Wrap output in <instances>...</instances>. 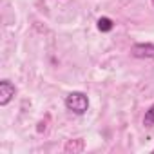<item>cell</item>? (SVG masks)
Segmentation results:
<instances>
[{
  "label": "cell",
  "mask_w": 154,
  "mask_h": 154,
  "mask_svg": "<svg viewBox=\"0 0 154 154\" xmlns=\"http://www.w3.org/2000/svg\"><path fill=\"white\" fill-rule=\"evenodd\" d=\"M131 53L136 58H154V44H136Z\"/></svg>",
  "instance_id": "obj_3"
},
{
  "label": "cell",
  "mask_w": 154,
  "mask_h": 154,
  "mask_svg": "<svg viewBox=\"0 0 154 154\" xmlns=\"http://www.w3.org/2000/svg\"><path fill=\"white\" fill-rule=\"evenodd\" d=\"M152 152H154V150H152Z\"/></svg>",
  "instance_id": "obj_8"
},
{
  "label": "cell",
  "mask_w": 154,
  "mask_h": 154,
  "mask_svg": "<svg viewBox=\"0 0 154 154\" xmlns=\"http://www.w3.org/2000/svg\"><path fill=\"white\" fill-rule=\"evenodd\" d=\"M143 125L145 127H152L154 125V103L149 107V111L145 112V116H143Z\"/></svg>",
  "instance_id": "obj_6"
},
{
  "label": "cell",
  "mask_w": 154,
  "mask_h": 154,
  "mask_svg": "<svg viewBox=\"0 0 154 154\" xmlns=\"http://www.w3.org/2000/svg\"><path fill=\"white\" fill-rule=\"evenodd\" d=\"M85 149V143H84V140H69L67 143H65V147H63V150L65 152H82Z\"/></svg>",
  "instance_id": "obj_4"
},
{
  "label": "cell",
  "mask_w": 154,
  "mask_h": 154,
  "mask_svg": "<svg viewBox=\"0 0 154 154\" xmlns=\"http://www.w3.org/2000/svg\"><path fill=\"white\" fill-rule=\"evenodd\" d=\"M65 107L74 114H84L89 107V98L80 91H74L65 98Z\"/></svg>",
  "instance_id": "obj_1"
},
{
  "label": "cell",
  "mask_w": 154,
  "mask_h": 154,
  "mask_svg": "<svg viewBox=\"0 0 154 154\" xmlns=\"http://www.w3.org/2000/svg\"><path fill=\"white\" fill-rule=\"evenodd\" d=\"M112 27H114V22H112L111 18L102 17V18L98 20V29H100L102 33H109V31H112Z\"/></svg>",
  "instance_id": "obj_5"
},
{
  "label": "cell",
  "mask_w": 154,
  "mask_h": 154,
  "mask_svg": "<svg viewBox=\"0 0 154 154\" xmlns=\"http://www.w3.org/2000/svg\"><path fill=\"white\" fill-rule=\"evenodd\" d=\"M152 4H154V0H152Z\"/></svg>",
  "instance_id": "obj_7"
},
{
  "label": "cell",
  "mask_w": 154,
  "mask_h": 154,
  "mask_svg": "<svg viewBox=\"0 0 154 154\" xmlns=\"http://www.w3.org/2000/svg\"><path fill=\"white\" fill-rule=\"evenodd\" d=\"M15 93H17L15 85L9 80H2L0 82V105H8L13 100Z\"/></svg>",
  "instance_id": "obj_2"
}]
</instances>
